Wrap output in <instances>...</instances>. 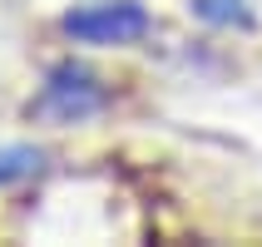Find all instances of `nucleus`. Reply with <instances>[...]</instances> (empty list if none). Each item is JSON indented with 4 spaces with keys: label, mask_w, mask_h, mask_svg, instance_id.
Here are the masks:
<instances>
[{
    "label": "nucleus",
    "mask_w": 262,
    "mask_h": 247,
    "mask_svg": "<svg viewBox=\"0 0 262 247\" xmlns=\"http://www.w3.org/2000/svg\"><path fill=\"white\" fill-rule=\"evenodd\" d=\"M64 35L84 44H129L148 35V10L134 0H94V5H74L64 15Z\"/></svg>",
    "instance_id": "nucleus-1"
},
{
    "label": "nucleus",
    "mask_w": 262,
    "mask_h": 247,
    "mask_svg": "<svg viewBox=\"0 0 262 247\" xmlns=\"http://www.w3.org/2000/svg\"><path fill=\"white\" fill-rule=\"evenodd\" d=\"M104 99H109V94H104L99 79H94L84 64L64 59V64H55V70H50V79H45V89H40V99H35V109H40V114L64 119V124H74V119L99 114Z\"/></svg>",
    "instance_id": "nucleus-2"
},
{
    "label": "nucleus",
    "mask_w": 262,
    "mask_h": 247,
    "mask_svg": "<svg viewBox=\"0 0 262 247\" xmlns=\"http://www.w3.org/2000/svg\"><path fill=\"white\" fill-rule=\"evenodd\" d=\"M40 148H0V183H20V178L40 173Z\"/></svg>",
    "instance_id": "nucleus-3"
},
{
    "label": "nucleus",
    "mask_w": 262,
    "mask_h": 247,
    "mask_svg": "<svg viewBox=\"0 0 262 247\" xmlns=\"http://www.w3.org/2000/svg\"><path fill=\"white\" fill-rule=\"evenodd\" d=\"M193 10L208 25H252V15H248L243 0H193Z\"/></svg>",
    "instance_id": "nucleus-4"
}]
</instances>
